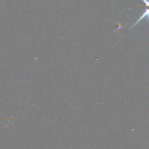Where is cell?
Returning a JSON list of instances; mask_svg holds the SVG:
<instances>
[{
    "label": "cell",
    "instance_id": "6da1fadb",
    "mask_svg": "<svg viewBox=\"0 0 149 149\" xmlns=\"http://www.w3.org/2000/svg\"><path fill=\"white\" fill-rule=\"evenodd\" d=\"M143 18H146L147 20H149V9H146L145 11H144V13H143L142 15L141 16V17H140V18L138 19V20H137L136 23H135V24H134L133 26H132V27H134V26H135V25L138 24V23H139V22L141 21V20H143Z\"/></svg>",
    "mask_w": 149,
    "mask_h": 149
},
{
    "label": "cell",
    "instance_id": "7a4b0ae2",
    "mask_svg": "<svg viewBox=\"0 0 149 149\" xmlns=\"http://www.w3.org/2000/svg\"><path fill=\"white\" fill-rule=\"evenodd\" d=\"M146 7H149V0H143Z\"/></svg>",
    "mask_w": 149,
    "mask_h": 149
}]
</instances>
